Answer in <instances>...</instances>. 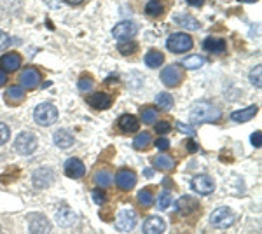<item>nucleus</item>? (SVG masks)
<instances>
[{
  "mask_svg": "<svg viewBox=\"0 0 262 234\" xmlns=\"http://www.w3.org/2000/svg\"><path fill=\"white\" fill-rule=\"evenodd\" d=\"M191 121L194 124H198V122H219L222 117V112L219 107H215L212 103H206V101H200V103H196L191 110Z\"/></svg>",
  "mask_w": 262,
  "mask_h": 234,
  "instance_id": "1",
  "label": "nucleus"
},
{
  "mask_svg": "<svg viewBox=\"0 0 262 234\" xmlns=\"http://www.w3.org/2000/svg\"><path fill=\"white\" fill-rule=\"evenodd\" d=\"M192 46H194L192 37L185 32L173 33V35L168 37V40H166V48L175 54H182V53H185V51H191Z\"/></svg>",
  "mask_w": 262,
  "mask_h": 234,
  "instance_id": "2",
  "label": "nucleus"
},
{
  "mask_svg": "<svg viewBox=\"0 0 262 234\" xmlns=\"http://www.w3.org/2000/svg\"><path fill=\"white\" fill-rule=\"evenodd\" d=\"M33 119L40 126H51L58 119V109L53 103H40L33 110Z\"/></svg>",
  "mask_w": 262,
  "mask_h": 234,
  "instance_id": "3",
  "label": "nucleus"
},
{
  "mask_svg": "<svg viewBox=\"0 0 262 234\" xmlns=\"http://www.w3.org/2000/svg\"><path fill=\"white\" fill-rule=\"evenodd\" d=\"M14 148L18 154H23V156H28V154H32V152H35V148H37L35 135L30 133V131L19 133L14 140Z\"/></svg>",
  "mask_w": 262,
  "mask_h": 234,
  "instance_id": "4",
  "label": "nucleus"
},
{
  "mask_svg": "<svg viewBox=\"0 0 262 234\" xmlns=\"http://www.w3.org/2000/svg\"><path fill=\"white\" fill-rule=\"evenodd\" d=\"M234 214H232V210L231 208H227V206H221V208H217V210H213L212 211V215H210V222H212L215 227H219V229H226V227H229V225L234 224Z\"/></svg>",
  "mask_w": 262,
  "mask_h": 234,
  "instance_id": "5",
  "label": "nucleus"
},
{
  "mask_svg": "<svg viewBox=\"0 0 262 234\" xmlns=\"http://www.w3.org/2000/svg\"><path fill=\"white\" fill-rule=\"evenodd\" d=\"M161 80L166 88H177L184 80V70L179 65H168L161 72Z\"/></svg>",
  "mask_w": 262,
  "mask_h": 234,
  "instance_id": "6",
  "label": "nucleus"
},
{
  "mask_svg": "<svg viewBox=\"0 0 262 234\" xmlns=\"http://www.w3.org/2000/svg\"><path fill=\"white\" fill-rule=\"evenodd\" d=\"M137 225V214L133 210H122L117 215L116 220V229L121 232H129L133 231V227Z\"/></svg>",
  "mask_w": 262,
  "mask_h": 234,
  "instance_id": "7",
  "label": "nucleus"
},
{
  "mask_svg": "<svg viewBox=\"0 0 262 234\" xmlns=\"http://www.w3.org/2000/svg\"><path fill=\"white\" fill-rule=\"evenodd\" d=\"M40 79L42 77H40L39 70L33 69V67H27L19 75V84H21V88H25V89H35L40 84Z\"/></svg>",
  "mask_w": 262,
  "mask_h": 234,
  "instance_id": "8",
  "label": "nucleus"
},
{
  "mask_svg": "<svg viewBox=\"0 0 262 234\" xmlns=\"http://www.w3.org/2000/svg\"><path fill=\"white\" fill-rule=\"evenodd\" d=\"M112 35L121 42L129 40L137 35V27H135V23H131V21H121V23H117L116 27H114Z\"/></svg>",
  "mask_w": 262,
  "mask_h": 234,
  "instance_id": "9",
  "label": "nucleus"
},
{
  "mask_svg": "<svg viewBox=\"0 0 262 234\" xmlns=\"http://www.w3.org/2000/svg\"><path fill=\"white\" fill-rule=\"evenodd\" d=\"M191 187L196 193L208 196L215 190V182L212 180V177H208V175H196L191 180Z\"/></svg>",
  "mask_w": 262,
  "mask_h": 234,
  "instance_id": "10",
  "label": "nucleus"
},
{
  "mask_svg": "<svg viewBox=\"0 0 262 234\" xmlns=\"http://www.w3.org/2000/svg\"><path fill=\"white\" fill-rule=\"evenodd\" d=\"M28 225H30L32 234H49L51 229L49 220L40 214H32L30 220H28Z\"/></svg>",
  "mask_w": 262,
  "mask_h": 234,
  "instance_id": "11",
  "label": "nucleus"
},
{
  "mask_svg": "<svg viewBox=\"0 0 262 234\" xmlns=\"http://www.w3.org/2000/svg\"><path fill=\"white\" fill-rule=\"evenodd\" d=\"M116 184L121 190H131L137 185V175H135V172L124 168L116 175Z\"/></svg>",
  "mask_w": 262,
  "mask_h": 234,
  "instance_id": "12",
  "label": "nucleus"
},
{
  "mask_svg": "<svg viewBox=\"0 0 262 234\" xmlns=\"http://www.w3.org/2000/svg\"><path fill=\"white\" fill-rule=\"evenodd\" d=\"M84 173H86V168H84V163L77 157H70L69 161L65 163V175L70 178H82Z\"/></svg>",
  "mask_w": 262,
  "mask_h": 234,
  "instance_id": "13",
  "label": "nucleus"
},
{
  "mask_svg": "<svg viewBox=\"0 0 262 234\" xmlns=\"http://www.w3.org/2000/svg\"><path fill=\"white\" fill-rule=\"evenodd\" d=\"M164 229H166V222H164L161 217H149L143 222L142 231L143 234H163Z\"/></svg>",
  "mask_w": 262,
  "mask_h": 234,
  "instance_id": "14",
  "label": "nucleus"
},
{
  "mask_svg": "<svg viewBox=\"0 0 262 234\" xmlns=\"http://www.w3.org/2000/svg\"><path fill=\"white\" fill-rule=\"evenodd\" d=\"M0 67L4 72H16L21 67V54L18 53H6L0 58Z\"/></svg>",
  "mask_w": 262,
  "mask_h": 234,
  "instance_id": "15",
  "label": "nucleus"
},
{
  "mask_svg": "<svg viewBox=\"0 0 262 234\" xmlns=\"http://www.w3.org/2000/svg\"><path fill=\"white\" fill-rule=\"evenodd\" d=\"M88 103L95 110H107V109H111V105H112V98L108 96L107 93H95V95H91L88 98Z\"/></svg>",
  "mask_w": 262,
  "mask_h": 234,
  "instance_id": "16",
  "label": "nucleus"
},
{
  "mask_svg": "<svg viewBox=\"0 0 262 234\" xmlns=\"http://www.w3.org/2000/svg\"><path fill=\"white\" fill-rule=\"evenodd\" d=\"M200 208V203L192 198V196H182V198L177 201V210L182 215H191Z\"/></svg>",
  "mask_w": 262,
  "mask_h": 234,
  "instance_id": "17",
  "label": "nucleus"
},
{
  "mask_svg": "<svg viewBox=\"0 0 262 234\" xmlns=\"http://www.w3.org/2000/svg\"><path fill=\"white\" fill-rule=\"evenodd\" d=\"M117 126H119V130L124 131V133H135V131H138V127H140V121L135 116H131V114H122L119 117Z\"/></svg>",
  "mask_w": 262,
  "mask_h": 234,
  "instance_id": "18",
  "label": "nucleus"
},
{
  "mask_svg": "<svg viewBox=\"0 0 262 234\" xmlns=\"http://www.w3.org/2000/svg\"><path fill=\"white\" fill-rule=\"evenodd\" d=\"M203 48H205V51H208V53L222 54V53H226L227 44H226V40H224V39L208 37V39H205V42H203Z\"/></svg>",
  "mask_w": 262,
  "mask_h": 234,
  "instance_id": "19",
  "label": "nucleus"
},
{
  "mask_svg": "<svg viewBox=\"0 0 262 234\" xmlns=\"http://www.w3.org/2000/svg\"><path fill=\"white\" fill-rule=\"evenodd\" d=\"M54 145L56 147H60V148H70L72 145H74V135L70 133V131H67V130H60V131H56L54 133Z\"/></svg>",
  "mask_w": 262,
  "mask_h": 234,
  "instance_id": "20",
  "label": "nucleus"
},
{
  "mask_svg": "<svg viewBox=\"0 0 262 234\" xmlns=\"http://www.w3.org/2000/svg\"><path fill=\"white\" fill-rule=\"evenodd\" d=\"M257 112H259V107H257V105H250V107H247L243 110H236V112H232L231 119L234 122H247V121H250L252 117H255Z\"/></svg>",
  "mask_w": 262,
  "mask_h": 234,
  "instance_id": "21",
  "label": "nucleus"
},
{
  "mask_svg": "<svg viewBox=\"0 0 262 234\" xmlns=\"http://www.w3.org/2000/svg\"><path fill=\"white\" fill-rule=\"evenodd\" d=\"M33 175H35L33 177V184L39 187V189H44V187H48L51 182H53V172H51V169L40 168V169H37Z\"/></svg>",
  "mask_w": 262,
  "mask_h": 234,
  "instance_id": "22",
  "label": "nucleus"
},
{
  "mask_svg": "<svg viewBox=\"0 0 262 234\" xmlns=\"http://www.w3.org/2000/svg\"><path fill=\"white\" fill-rule=\"evenodd\" d=\"M163 63H164V54L161 51L150 49L149 53L145 54V65L149 67V69H158V67H161Z\"/></svg>",
  "mask_w": 262,
  "mask_h": 234,
  "instance_id": "23",
  "label": "nucleus"
},
{
  "mask_svg": "<svg viewBox=\"0 0 262 234\" xmlns=\"http://www.w3.org/2000/svg\"><path fill=\"white\" fill-rule=\"evenodd\" d=\"M152 166L156 169H161V172H171L175 168V161L168 156H156L152 157Z\"/></svg>",
  "mask_w": 262,
  "mask_h": 234,
  "instance_id": "24",
  "label": "nucleus"
},
{
  "mask_svg": "<svg viewBox=\"0 0 262 234\" xmlns=\"http://www.w3.org/2000/svg\"><path fill=\"white\" fill-rule=\"evenodd\" d=\"M6 100L9 101L11 105H19L21 101L25 100V89L21 86H11L6 91Z\"/></svg>",
  "mask_w": 262,
  "mask_h": 234,
  "instance_id": "25",
  "label": "nucleus"
},
{
  "mask_svg": "<svg viewBox=\"0 0 262 234\" xmlns=\"http://www.w3.org/2000/svg\"><path fill=\"white\" fill-rule=\"evenodd\" d=\"M145 14L150 16V18H161L164 14V4L159 2V0H150L145 6Z\"/></svg>",
  "mask_w": 262,
  "mask_h": 234,
  "instance_id": "26",
  "label": "nucleus"
},
{
  "mask_svg": "<svg viewBox=\"0 0 262 234\" xmlns=\"http://www.w3.org/2000/svg\"><path fill=\"white\" fill-rule=\"evenodd\" d=\"M114 182V177H112V173L108 172V169H98L96 172V175H95V184L98 185V187H108Z\"/></svg>",
  "mask_w": 262,
  "mask_h": 234,
  "instance_id": "27",
  "label": "nucleus"
},
{
  "mask_svg": "<svg viewBox=\"0 0 262 234\" xmlns=\"http://www.w3.org/2000/svg\"><path fill=\"white\" fill-rule=\"evenodd\" d=\"M175 23L180 25V27H184V28H187V30H198V28H200V23H198V21L194 19L192 16H189V14L175 16Z\"/></svg>",
  "mask_w": 262,
  "mask_h": 234,
  "instance_id": "28",
  "label": "nucleus"
},
{
  "mask_svg": "<svg viewBox=\"0 0 262 234\" xmlns=\"http://www.w3.org/2000/svg\"><path fill=\"white\" fill-rule=\"evenodd\" d=\"M203 63H205V58L200 56V54H192V56H187L182 61V67L185 70H198L200 67H203Z\"/></svg>",
  "mask_w": 262,
  "mask_h": 234,
  "instance_id": "29",
  "label": "nucleus"
},
{
  "mask_svg": "<svg viewBox=\"0 0 262 234\" xmlns=\"http://www.w3.org/2000/svg\"><path fill=\"white\" fill-rule=\"evenodd\" d=\"M150 142H152L150 135L147 133V131H143V133H138L137 138L133 140V147L137 148V151H145V148L150 147Z\"/></svg>",
  "mask_w": 262,
  "mask_h": 234,
  "instance_id": "30",
  "label": "nucleus"
},
{
  "mask_svg": "<svg viewBox=\"0 0 262 234\" xmlns=\"http://www.w3.org/2000/svg\"><path fill=\"white\" fill-rule=\"evenodd\" d=\"M156 103H158L159 109L170 110L173 107V96L170 93H159V95L156 96Z\"/></svg>",
  "mask_w": 262,
  "mask_h": 234,
  "instance_id": "31",
  "label": "nucleus"
},
{
  "mask_svg": "<svg viewBox=\"0 0 262 234\" xmlns=\"http://www.w3.org/2000/svg\"><path fill=\"white\" fill-rule=\"evenodd\" d=\"M117 51L122 54V56H129V54H135L138 51V44L137 42H129V40H124L117 46Z\"/></svg>",
  "mask_w": 262,
  "mask_h": 234,
  "instance_id": "32",
  "label": "nucleus"
},
{
  "mask_svg": "<svg viewBox=\"0 0 262 234\" xmlns=\"http://www.w3.org/2000/svg\"><path fill=\"white\" fill-rule=\"evenodd\" d=\"M142 121L145 122V124H154V122L158 121V110L154 107L142 109Z\"/></svg>",
  "mask_w": 262,
  "mask_h": 234,
  "instance_id": "33",
  "label": "nucleus"
},
{
  "mask_svg": "<svg viewBox=\"0 0 262 234\" xmlns=\"http://www.w3.org/2000/svg\"><path fill=\"white\" fill-rule=\"evenodd\" d=\"M138 203L143 206V208H149L152 206V203H154V196L149 189H142L140 193H138Z\"/></svg>",
  "mask_w": 262,
  "mask_h": 234,
  "instance_id": "34",
  "label": "nucleus"
},
{
  "mask_svg": "<svg viewBox=\"0 0 262 234\" xmlns=\"http://www.w3.org/2000/svg\"><path fill=\"white\" fill-rule=\"evenodd\" d=\"M170 205H171V193L170 190H163L158 198V206L161 208V210H166Z\"/></svg>",
  "mask_w": 262,
  "mask_h": 234,
  "instance_id": "35",
  "label": "nucleus"
},
{
  "mask_svg": "<svg viewBox=\"0 0 262 234\" xmlns=\"http://www.w3.org/2000/svg\"><path fill=\"white\" fill-rule=\"evenodd\" d=\"M77 88H79V91L88 93V91H91V89L95 88V80H93L91 77H82L81 80H79Z\"/></svg>",
  "mask_w": 262,
  "mask_h": 234,
  "instance_id": "36",
  "label": "nucleus"
},
{
  "mask_svg": "<svg viewBox=\"0 0 262 234\" xmlns=\"http://www.w3.org/2000/svg\"><path fill=\"white\" fill-rule=\"evenodd\" d=\"M154 130L158 131L159 135H166L171 131V124L166 121H158V122H154Z\"/></svg>",
  "mask_w": 262,
  "mask_h": 234,
  "instance_id": "37",
  "label": "nucleus"
},
{
  "mask_svg": "<svg viewBox=\"0 0 262 234\" xmlns=\"http://www.w3.org/2000/svg\"><path fill=\"white\" fill-rule=\"evenodd\" d=\"M260 72H262V67L260 65H257L255 69L250 72V82L255 88H260Z\"/></svg>",
  "mask_w": 262,
  "mask_h": 234,
  "instance_id": "38",
  "label": "nucleus"
},
{
  "mask_svg": "<svg viewBox=\"0 0 262 234\" xmlns=\"http://www.w3.org/2000/svg\"><path fill=\"white\" fill-rule=\"evenodd\" d=\"M11 137V130L7 124H4V122H0V145H4V143L9 140Z\"/></svg>",
  "mask_w": 262,
  "mask_h": 234,
  "instance_id": "39",
  "label": "nucleus"
},
{
  "mask_svg": "<svg viewBox=\"0 0 262 234\" xmlns=\"http://www.w3.org/2000/svg\"><path fill=\"white\" fill-rule=\"evenodd\" d=\"M91 196H93V201L98 203V205H103V203L107 201V196H105V193L101 189H95Z\"/></svg>",
  "mask_w": 262,
  "mask_h": 234,
  "instance_id": "40",
  "label": "nucleus"
},
{
  "mask_svg": "<svg viewBox=\"0 0 262 234\" xmlns=\"http://www.w3.org/2000/svg\"><path fill=\"white\" fill-rule=\"evenodd\" d=\"M9 42H11V37L7 35L6 32H2V30H0V51L6 49L7 46H9Z\"/></svg>",
  "mask_w": 262,
  "mask_h": 234,
  "instance_id": "41",
  "label": "nucleus"
},
{
  "mask_svg": "<svg viewBox=\"0 0 262 234\" xmlns=\"http://www.w3.org/2000/svg\"><path fill=\"white\" fill-rule=\"evenodd\" d=\"M156 147L159 148V151H168V148H170V140L168 138H158L156 140Z\"/></svg>",
  "mask_w": 262,
  "mask_h": 234,
  "instance_id": "42",
  "label": "nucleus"
},
{
  "mask_svg": "<svg viewBox=\"0 0 262 234\" xmlns=\"http://www.w3.org/2000/svg\"><path fill=\"white\" fill-rule=\"evenodd\" d=\"M250 140H252V145L259 148L262 145V133H260V131H255V133L252 135Z\"/></svg>",
  "mask_w": 262,
  "mask_h": 234,
  "instance_id": "43",
  "label": "nucleus"
},
{
  "mask_svg": "<svg viewBox=\"0 0 262 234\" xmlns=\"http://www.w3.org/2000/svg\"><path fill=\"white\" fill-rule=\"evenodd\" d=\"M177 127H179V130H180L184 135H189V137H192V135H194V130H192V127H191V126H187V124H184V122H179V124H177Z\"/></svg>",
  "mask_w": 262,
  "mask_h": 234,
  "instance_id": "44",
  "label": "nucleus"
},
{
  "mask_svg": "<svg viewBox=\"0 0 262 234\" xmlns=\"http://www.w3.org/2000/svg\"><path fill=\"white\" fill-rule=\"evenodd\" d=\"M205 2H206V0H187V4H189V6H192V7H203V6H205Z\"/></svg>",
  "mask_w": 262,
  "mask_h": 234,
  "instance_id": "45",
  "label": "nucleus"
},
{
  "mask_svg": "<svg viewBox=\"0 0 262 234\" xmlns=\"http://www.w3.org/2000/svg\"><path fill=\"white\" fill-rule=\"evenodd\" d=\"M185 145H187V151L189 152H196L198 151V145L192 142V140H187V142H185Z\"/></svg>",
  "mask_w": 262,
  "mask_h": 234,
  "instance_id": "46",
  "label": "nucleus"
},
{
  "mask_svg": "<svg viewBox=\"0 0 262 234\" xmlns=\"http://www.w3.org/2000/svg\"><path fill=\"white\" fill-rule=\"evenodd\" d=\"M6 82H7V75H6V72H4L2 69H0V88H2Z\"/></svg>",
  "mask_w": 262,
  "mask_h": 234,
  "instance_id": "47",
  "label": "nucleus"
},
{
  "mask_svg": "<svg viewBox=\"0 0 262 234\" xmlns=\"http://www.w3.org/2000/svg\"><path fill=\"white\" fill-rule=\"evenodd\" d=\"M69 4H72V6H77V4H82L84 0H67Z\"/></svg>",
  "mask_w": 262,
  "mask_h": 234,
  "instance_id": "48",
  "label": "nucleus"
},
{
  "mask_svg": "<svg viewBox=\"0 0 262 234\" xmlns=\"http://www.w3.org/2000/svg\"><path fill=\"white\" fill-rule=\"evenodd\" d=\"M143 173H145V177H147V178H150L152 175H154V173H152V169H149V168L143 169Z\"/></svg>",
  "mask_w": 262,
  "mask_h": 234,
  "instance_id": "49",
  "label": "nucleus"
},
{
  "mask_svg": "<svg viewBox=\"0 0 262 234\" xmlns=\"http://www.w3.org/2000/svg\"><path fill=\"white\" fill-rule=\"evenodd\" d=\"M243 2H257V0H243Z\"/></svg>",
  "mask_w": 262,
  "mask_h": 234,
  "instance_id": "50",
  "label": "nucleus"
}]
</instances>
